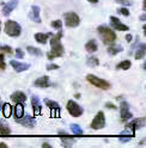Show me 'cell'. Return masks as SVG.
Masks as SVG:
<instances>
[{"label":"cell","instance_id":"8","mask_svg":"<svg viewBox=\"0 0 146 148\" xmlns=\"http://www.w3.org/2000/svg\"><path fill=\"white\" fill-rule=\"evenodd\" d=\"M120 114H121V121L122 122H127L132 117V114L129 111V105L127 101H122L120 104Z\"/></svg>","mask_w":146,"mask_h":148},{"label":"cell","instance_id":"20","mask_svg":"<svg viewBox=\"0 0 146 148\" xmlns=\"http://www.w3.org/2000/svg\"><path fill=\"white\" fill-rule=\"evenodd\" d=\"M50 36H53V34H43V32H37V34L35 35V40H36V42H39V43H41V44H45Z\"/></svg>","mask_w":146,"mask_h":148},{"label":"cell","instance_id":"45","mask_svg":"<svg viewBox=\"0 0 146 148\" xmlns=\"http://www.w3.org/2000/svg\"><path fill=\"white\" fill-rule=\"evenodd\" d=\"M143 8H144V11L146 10V0H144V5H143Z\"/></svg>","mask_w":146,"mask_h":148},{"label":"cell","instance_id":"25","mask_svg":"<svg viewBox=\"0 0 146 148\" xmlns=\"http://www.w3.org/2000/svg\"><path fill=\"white\" fill-rule=\"evenodd\" d=\"M12 114V106L8 104V103H4L3 105V115L5 118H8Z\"/></svg>","mask_w":146,"mask_h":148},{"label":"cell","instance_id":"28","mask_svg":"<svg viewBox=\"0 0 146 148\" xmlns=\"http://www.w3.org/2000/svg\"><path fill=\"white\" fill-rule=\"evenodd\" d=\"M98 63H99V61L95 56H89L87 60H86V64H87L89 67H97Z\"/></svg>","mask_w":146,"mask_h":148},{"label":"cell","instance_id":"14","mask_svg":"<svg viewBox=\"0 0 146 148\" xmlns=\"http://www.w3.org/2000/svg\"><path fill=\"white\" fill-rule=\"evenodd\" d=\"M50 85H52V82H50V80H49V78H48L47 75L36 79L35 82H34V86L41 87V88H47V87H49Z\"/></svg>","mask_w":146,"mask_h":148},{"label":"cell","instance_id":"35","mask_svg":"<svg viewBox=\"0 0 146 148\" xmlns=\"http://www.w3.org/2000/svg\"><path fill=\"white\" fill-rule=\"evenodd\" d=\"M52 26L55 27V29H58V30H60L62 27V22L61 21H54V22H52Z\"/></svg>","mask_w":146,"mask_h":148},{"label":"cell","instance_id":"1","mask_svg":"<svg viewBox=\"0 0 146 148\" xmlns=\"http://www.w3.org/2000/svg\"><path fill=\"white\" fill-rule=\"evenodd\" d=\"M61 37H62V31L61 30H59V32L56 35H54L52 37V40H50L52 51H49L47 54V58L49 60H53V59H55V58H60V56H62V55H63V53H65L62 44L60 43Z\"/></svg>","mask_w":146,"mask_h":148},{"label":"cell","instance_id":"32","mask_svg":"<svg viewBox=\"0 0 146 148\" xmlns=\"http://www.w3.org/2000/svg\"><path fill=\"white\" fill-rule=\"evenodd\" d=\"M0 51L4 53V54H8V55L13 54L12 48H11V47H8V45H0Z\"/></svg>","mask_w":146,"mask_h":148},{"label":"cell","instance_id":"38","mask_svg":"<svg viewBox=\"0 0 146 148\" xmlns=\"http://www.w3.org/2000/svg\"><path fill=\"white\" fill-rule=\"evenodd\" d=\"M58 68H59V66H58V64H55V63L48 64V66H47V71H53V69H58Z\"/></svg>","mask_w":146,"mask_h":148},{"label":"cell","instance_id":"24","mask_svg":"<svg viewBox=\"0 0 146 148\" xmlns=\"http://www.w3.org/2000/svg\"><path fill=\"white\" fill-rule=\"evenodd\" d=\"M145 50H146V45H145V43L140 44V47L138 48V50H136V53H135V59H136V60L143 59V58L145 56Z\"/></svg>","mask_w":146,"mask_h":148},{"label":"cell","instance_id":"23","mask_svg":"<svg viewBox=\"0 0 146 148\" xmlns=\"http://www.w3.org/2000/svg\"><path fill=\"white\" fill-rule=\"evenodd\" d=\"M122 50H123V48L121 47V45H113V44L109 45L108 49H107V51L110 54V55H116L118 53H121Z\"/></svg>","mask_w":146,"mask_h":148},{"label":"cell","instance_id":"46","mask_svg":"<svg viewBox=\"0 0 146 148\" xmlns=\"http://www.w3.org/2000/svg\"><path fill=\"white\" fill-rule=\"evenodd\" d=\"M0 30H1V26H0Z\"/></svg>","mask_w":146,"mask_h":148},{"label":"cell","instance_id":"2","mask_svg":"<svg viewBox=\"0 0 146 148\" xmlns=\"http://www.w3.org/2000/svg\"><path fill=\"white\" fill-rule=\"evenodd\" d=\"M97 31H98L99 35H101L102 41L105 45H110L116 41V35L110 27H107V26L102 25V26L97 27Z\"/></svg>","mask_w":146,"mask_h":148},{"label":"cell","instance_id":"21","mask_svg":"<svg viewBox=\"0 0 146 148\" xmlns=\"http://www.w3.org/2000/svg\"><path fill=\"white\" fill-rule=\"evenodd\" d=\"M85 49H86L87 53L92 54V53H95V51L98 49V44H97V42H96L95 40H91V41H89V42L85 44Z\"/></svg>","mask_w":146,"mask_h":148},{"label":"cell","instance_id":"16","mask_svg":"<svg viewBox=\"0 0 146 148\" xmlns=\"http://www.w3.org/2000/svg\"><path fill=\"white\" fill-rule=\"evenodd\" d=\"M40 7L39 6H32L31 7V11H30V13H29V17H30V19L32 21V22H35V23H41V16H40Z\"/></svg>","mask_w":146,"mask_h":148},{"label":"cell","instance_id":"22","mask_svg":"<svg viewBox=\"0 0 146 148\" xmlns=\"http://www.w3.org/2000/svg\"><path fill=\"white\" fill-rule=\"evenodd\" d=\"M14 117L16 118H21L24 115V105L22 103H17V105L14 106Z\"/></svg>","mask_w":146,"mask_h":148},{"label":"cell","instance_id":"41","mask_svg":"<svg viewBox=\"0 0 146 148\" xmlns=\"http://www.w3.org/2000/svg\"><path fill=\"white\" fill-rule=\"evenodd\" d=\"M89 3H91V4H96V3H98L99 0H87Z\"/></svg>","mask_w":146,"mask_h":148},{"label":"cell","instance_id":"13","mask_svg":"<svg viewBox=\"0 0 146 148\" xmlns=\"http://www.w3.org/2000/svg\"><path fill=\"white\" fill-rule=\"evenodd\" d=\"M10 64L13 67V69H14L17 73H22V72H24V71H26V69H29V67H30L29 63H22V62L16 61V60H11V61H10Z\"/></svg>","mask_w":146,"mask_h":148},{"label":"cell","instance_id":"37","mask_svg":"<svg viewBox=\"0 0 146 148\" xmlns=\"http://www.w3.org/2000/svg\"><path fill=\"white\" fill-rule=\"evenodd\" d=\"M16 56H17L18 59H23V58H24V53H23V50H22L21 48H17V49H16Z\"/></svg>","mask_w":146,"mask_h":148},{"label":"cell","instance_id":"34","mask_svg":"<svg viewBox=\"0 0 146 148\" xmlns=\"http://www.w3.org/2000/svg\"><path fill=\"white\" fill-rule=\"evenodd\" d=\"M117 13H121L127 17V16H129V10L126 7H121V8H117Z\"/></svg>","mask_w":146,"mask_h":148},{"label":"cell","instance_id":"6","mask_svg":"<svg viewBox=\"0 0 146 148\" xmlns=\"http://www.w3.org/2000/svg\"><path fill=\"white\" fill-rule=\"evenodd\" d=\"M105 125V117H104V112L103 111H98L97 115L95 116V118L91 122V128L94 130H99V129L104 128Z\"/></svg>","mask_w":146,"mask_h":148},{"label":"cell","instance_id":"4","mask_svg":"<svg viewBox=\"0 0 146 148\" xmlns=\"http://www.w3.org/2000/svg\"><path fill=\"white\" fill-rule=\"evenodd\" d=\"M86 80L90 82L91 85L96 86L97 88H101V90H104V91L110 88V84H109L107 80L99 79L96 75H94V74H89V75H86Z\"/></svg>","mask_w":146,"mask_h":148},{"label":"cell","instance_id":"39","mask_svg":"<svg viewBox=\"0 0 146 148\" xmlns=\"http://www.w3.org/2000/svg\"><path fill=\"white\" fill-rule=\"evenodd\" d=\"M105 106H107L108 109H113V110H116V106H115L114 104H112V103H107V104H105Z\"/></svg>","mask_w":146,"mask_h":148},{"label":"cell","instance_id":"18","mask_svg":"<svg viewBox=\"0 0 146 148\" xmlns=\"http://www.w3.org/2000/svg\"><path fill=\"white\" fill-rule=\"evenodd\" d=\"M59 134L61 135V142H62V146H65V147H71L73 143H74V141H76V138H74V137L67 136L66 134H63V132H60Z\"/></svg>","mask_w":146,"mask_h":148},{"label":"cell","instance_id":"27","mask_svg":"<svg viewBox=\"0 0 146 148\" xmlns=\"http://www.w3.org/2000/svg\"><path fill=\"white\" fill-rule=\"evenodd\" d=\"M0 134L1 135H10L11 134V129L1 121H0Z\"/></svg>","mask_w":146,"mask_h":148},{"label":"cell","instance_id":"43","mask_svg":"<svg viewBox=\"0 0 146 148\" xmlns=\"http://www.w3.org/2000/svg\"><path fill=\"white\" fill-rule=\"evenodd\" d=\"M145 19H146V16H145V14H141V16H140V21H143V22H144Z\"/></svg>","mask_w":146,"mask_h":148},{"label":"cell","instance_id":"42","mask_svg":"<svg viewBox=\"0 0 146 148\" xmlns=\"http://www.w3.org/2000/svg\"><path fill=\"white\" fill-rule=\"evenodd\" d=\"M42 147H43V148H50V145H48V143H43Z\"/></svg>","mask_w":146,"mask_h":148},{"label":"cell","instance_id":"31","mask_svg":"<svg viewBox=\"0 0 146 148\" xmlns=\"http://www.w3.org/2000/svg\"><path fill=\"white\" fill-rule=\"evenodd\" d=\"M26 50H28L29 54L35 55V56H41V55H42V50H41V49L35 48V47H30V45H29L28 48H26Z\"/></svg>","mask_w":146,"mask_h":148},{"label":"cell","instance_id":"33","mask_svg":"<svg viewBox=\"0 0 146 148\" xmlns=\"http://www.w3.org/2000/svg\"><path fill=\"white\" fill-rule=\"evenodd\" d=\"M5 67H6V64H5V55L0 54V71H4Z\"/></svg>","mask_w":146,"mask_h":148},{"label":"cell","instance_id":"10","mask_svg":"<svg viewBox=\"0 0 146 148\" xmlns=\"http://www.w3.org/2000/svg\"><path fill=\"white\" fill-rule=\"evenodd\" d=\"M16 119H17V123H19V124H22V125H24L26 128H34L35 123H36L35 118L29 116V115H25V116L23 115L21 118H16Z\"/></svg>","mask_w":146,"mask_h":148},{"label":"cell","instance_id":"15","mask_svg":"<svg viewBox=\"0 0 146 148\" xmlns=\"http://www.w3.org/2000/svg\"><path fill=\"white\" fill-rule=\"evenodd\" d=\"M11 100H13L14 103H25L26 101V95L22 91H16L11 95Z\"/></svg>","mask_w":146,"mask_h":148},{"label":"cell","instance_id":"3","mask_svg":"<svg viewBox=\"0 0 146 148\" xmlns=\"http://www.w3.org/2000/svg\"><path fill=\"white\" fill-rule=\"evenodd\" d=\"M5 32L11 37H18L22 34V27L17 22L7 21L5 23Z\"/></svg>","mask_w":146,"mask_h":148},{"label":"cell","instance_id":"30","mask_svg":"<svg viewBox=\"0 0 146 148\" xmlns=\"http://www.w3.org/2000/svg\"><path fill=\"white\" fill-rule=\"evenodd\" d=\"M71 130H72L73 134L77 135V136H81V135H83V129H81L78 124H72L71 125Z\"/></svg>","mask_w":146,"mask_h":148},{"label":"cell","instance_id":"7","mask_svg":"<svg viewBox=\"0 0 146 148\" xmlns=\"http://www.w3.org/2000/svg\"><path fill=\"white\" fill-rule=\"evenodd\" d=\"M66 108H67V111L73 117H79V116L83 115V108H81L78 103H76L74 100H68Z\"/></svg>","mask_w":146,"mask_h":148},{"label":"cell","instance_id":"9","mask_svg":"<svg viewBox=\"0 0 146 148\" xmlns=\"http://www.w3.org/2000/svg\"><path fill=\"white\" fill-rule=\"evenodd\" d=\"M110 26L113 27V29L118 30V31H128V30H129L128 26L125 25L123 23H121L120 19H118V18H116V17H114V16L110 17Z\"/></svg>","mask_w":146,"mask_h":148},{"label":"cell","instance_id":"17","mask_svg":"<svg viewBox=\"0 0 146 148\" xmlns=\"http://www.w3.org/2000/svg\"><path fill=\"white\" fill-rule=\"evenodd\" d=\"M133 137H134V132L125 130V132H122L120 134V136H118V141L122 142V143H126V142H129Z\"/></svg>","mask_w":146,"mask_h":148},{"label":"cell","instance_id":"44","mask_svg":"<svg viewBox=\"0 0 146 148\" xmlns=\"http://www.w3.org/2000/svg\"><path fill=\"white\" fill-rule=\"evenodd\" d=\"M7 147V145H5V143H0V148H6Z\"/></svg>","mask_w":146,"mask_h":148},{"label":"cell","instance_id":"5","mask_svg":"<svg viewBox=\"0 0 146 148\" xmlns=\"http://www.w3.org/2000/svg\"><path fill=\"white\" fill-rule=\"evenodd\" d=\"M65 18V24L68 27H76L80 24V18L76 12H66L63 14Z\"/></svg>","mask_w":146,"mask_h":148},{"label":"cell","instance_id":"29","mask_svg":"<svg viewBox=\"0 0 146 148\" xmlns=\"http://www.w3.org/2000/svg\"><path fill=\"white\" fill-rule=\"evenodd\" d=\"M131 66H132L131 61L125 60V61H121L120 63H118L116 68H117V69H125V71H127V69H129V68H131Z\"/></svg>","mask_w":146,"mask_h":148},{"label":"cell","instance_id":"26","mask_svg":"<svg viewBox=\"0 0 146 148\" xmlns=\"http://www.w3.org/2000/svg\"><path fill=\"white\" fill-rule=\"evenodd\" d=\"M44 104L47 105L48 108H50V109H53V110H56V109H60V106H59V104L56 103V101H54V100H52V99H48V98H45L44 100Z\"/></svg>","mask_w":146,"mask_h":148},{"label":"cell","instance_id":"19","mask_svg":"<svg viewBox=\"0 0 146 148\" xmlns=\"http://www.w3.org/2000/svg\"><path fill=\"white\" fill-rule=\"evenodd\" d=\"M31 104H32V109H34V114L41 115V101L36 96L31 97Z\"/></svg>","mask_w":146,"mask_h":148},{"label":"cell","instance_id":"12","mask_svg":"<svg viewBox=\"0 0 146 148\" xmlns=\"http://www.w3.org/2000/svg\"><path fill=\"white\" fill-rule=\"evenodd\" d=\"M17 5H18V0H11V1H8L7 4H5L4 7H3V14L5 17H8L11 14V12L17 7Z\"/></svg>","mask_w":146,"mask_h":148},{"label":"cell","instance_id":"11","mask_svg":"<svg viewBox=\"0 0 146 148\" xmlns=\"http://www.w3.org/2000/svg\"><path fill=\"white\" fill-rule=\"evenodd\" d=\"M144 124H145V118L144 117L135 118V119H133L132 122L126 124V129H129V130H132V132H135V130H138L139 128L144 127Z\"/></svg>","mask_w":146,"mask_h":148},{"label":"cell","instance_id":"36","mask_svg":"<svg viewBox=\"0 0 146 148\" xmlns=\"http://www.w3.org/2000/svg\"><path fill=\"white\" fill-rule=\"evenodd\" d=\"M115 1L118 3V4H122V5H125V6H131V5H132L131 0H115Z\"/></svg>","mask_w":146,"mask_h":148},{"label":"cell","instance_id":"40","mask_svg":"<svg viewBox=\"0 0 146 148\" xmlns=\"http://www.w3.org/2000/svg\"><path fill=\"white\" fill-rule=\"evenodd\" d=\"M132 40H133V37H132L131 35H127V36H126V41H127V42H132Z\"/></svg>","mask_w":146,"mask_h":148}]
</instances>
